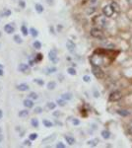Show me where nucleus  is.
<instances>
[{"mask_svg": "<svg viewBox=\"0 0 132 148\" xmlns=\"http://www.w3.org/2000/svg\"><path fill=\"white\" fill-rule=\"evenodd\" d=\"M99 96H100V94L95 90V97H96V98H99Z\"/></svg>", "mask_w": 132, "mask_h": 148, "instance_id": "nucleus-47", "label": "nucleus"}, {"mask_svg": "<svg viewBox=\"0 0 132 148\" xmlns=\"http://www.w3.org/2000/svg\"><path fill=\"white\" fill-rule=\"evenodd\" d=\"M30 33H31V35H32L34 38L38 37V35H39V32H38V30H37V29H35V28H31V30H30Z\"/></svg>", "mask_w": 132, "mask_h": 148, "instance_id": "nucleus-18", "label": "nucleus"}, {"mask_svg": "<svg viewBox=\"0 0 132 148\" xmlns=\"http://www.w3.org/2000/svg\"><path fill=\"white\" fill-rule=\"evenodd\" d=\"M55 134H51L49 135V136H47V137H45L44 139H42V141H41V143H43V144H47V143H50V142H52L53 140L55 139Z\"/></svg>", "mask_w": 132, "mask_h": 148, "instance_id": "nucleus-10", "label": "nucleus"}, {"mask_svg": "<svg viewBox=\"0 0 132 148\" xmlns=\"http://www.w3.org/2000/svg\"><path fill=\"white\" fill-rule=\"evenodd\" d=\"M1 67H2V64H0V68H1Z\"/></svg>", "mask_w": 132, "mask_h": 148, "instance_id": "nucleus-53", "label": "nucleus"}, {"mask_svg": "<svg viewBox=\"0 0 132 148\" xmlns=\"http://www.w3.org/2000/svg\"><path fill=\"white\" fill-rule=\"evenodd\" d=\"M34 82H36V83H37V84H39L40 86H42V85L44 84L43 80H41V79H34Z\"/></svg>", "mask_w": 132, "mask_h": 148, "instance_id": "nucleus-36", "label": "nucleus"}, {"mask_svg": "<svg viewBox=\"0 0 132 148\" xmlns=\"http://www.w3.org/2000/svg\"><path fill=\"white\" fill-rule=\"evenodd\" d=\"M79 123H80L79 120H77V119H74V120H73V124H74V125H78Z\"/></svg>", "mask_w": 132, "mask_h": 148, "instance_id": "nucleus-45", "label": "nucleus"}, {"mask_svg": "<svg viewBox=\"0 0 132 148\" xmlns=\"http://www.w3.org/2000/svg\"><path fill=\"white\" fill-rule=\"evenodd\" d=\"M28 116H29V112L27 110H23V111H21L19 113V117H21V118H25V117H28Z\"/></svg>", "mask_w": 132, "mask_h": 148, "instance_id": "nucleus-21", "label": "nucleus"}, {"mask_svg": "<svg viewBox=\"0 0 132 148\" xmlns=\"http://www.w3.org/2000/svg\"><path fill=\"white\" fill-rule=\"evenodd\" d=\"M93 24H94L95 26H97V27L104 28L106 24V17H105L104 15H98V16L94 17V19H93Z\"/></svg>", "mask_w": 132, "mask_h": 148, "instance_id": "nucleus-1", "label": "nucleus"}, {"mask_svg": "<svg viewBox=\"0 0 132 148\" xmlns=\"http://www.w3.org/2000/svg\"><path fill=\"white\" fill-rule=\"evenodd\" d=\"M98 142H99V140H98V139H93V140H89L87 143H88V145H91V146H96V145L98 144Z\"/></svg>", "mask_w": 132, "mask_h": 148, "instance_id": "nucleus-25", "label": "nucleus"}, {"mask_svg": "<svg viewBox=\"0 0 132 148\" xmlns=\"http://www.w3.org/2000/svg\"><path fill=\"white\" fill-rule=\"evenodd\" d=\"M56 147L57 148H64L65 147V145H64L62 142H58V143L56 144Z\"/></svg>", "mask_w": 132, "mask_h": 148, "instance_id": "nucleus-42", "label": "nucleus"}, {"mask_svg": "<svg viewBox=\"0 0 132 148\" xmlns=\"http://www.w3.org/2000/svg\"><path fill=\"white\" fill-rule=\"evenodd\" d=\"M4 31H5L7 34H12V33H14V31H15V28H14L11 24H7V25H5V27H4Z\"/></svg>", "mask_w": 132, "mask_h": 148, "instance_id": "nucleus-11", "label": "nucleus"}, {"mask_svg": "<svg viewBox=\"0 0 132 148\" xmlns=\"http://www.w3.org/2000/svg\"><path fill=\"white\" fill-rule=\"evenodd\" d=\"M29 96H30V98H31V99H33V100H37V99H38V94H37V93H35V92H32V93L29 95Z\"/></svg>", "mask_w": 132, "mask_h": 148, "instance_id": "nucleus-34", "label": "nucleus"}, {"mask_svg": "<svg viewBox=\"0 0 132 148\" xmlns=\"http://www.w3.org/2000/svg\"><path fill=\"white\" fill-rule=\"evenodd\" d=\"M46 107H47L48 110H53V109L56 107V104H54L53 102H49V103H47Z\"/></svg>", "mask_w": 132, "mask_h": 148, "instance_id": "nucleus-29", "label": "nucleus"}, {"mask_svg": "<svg viewBox=\"0 0 132 148\" xmlns=\"http://www.w3.org/2000/svg\"><path fill=\"white\" fill-rule=\"evenodd\" d=\"M95 11H96V8H95V7H91V8H89V10L87 11V13L89 14V15H91V14L94 13Z\"/></svg>", "mask_w": 132, "mask_h": 148, "instance_id": "nucleus-39", "label": "nucleus"}, {"mask_svg": "<svg viewBox=\"0 0 132 148\" xmlns=\"http://www.w3.org/2000/svg\"><path fill=\"white\" fill-rule=\"evenodd\" d=\"M36 61H37L36 57H35V59H34L32 56H29V65H30V66H34V65L36 64Z\"/></svg>", "mask_w": 132, "mask_h": 148, "instance_id": "nucleus-22", "label": "nucleus"}, {"mask_svg": "<svg viewBox=\"0 0 132 148\" xmlns=\"http://www.w3.org/2000/svg\"><path fill=\"white\" fill-rule=\"evenodd\" d=\"M11 15V11L9 9H3L1 12H0V16L1 17H8Z\"/></svg>", "mask_w": 132, "mask_h": 148, "instance_id": "nucleus-16", "label": "nucleus"}, {"mask_svg": "<svg viewBox=\"0 0 132 148\" xmlns=\"http://www.w3.org/2000/svg\"><path fill=\"white\" fill-rule=\"evenodd\" d=\"M24 145L31 146V145H32V143H31V139H30V140H25V141H24Z\"/></svg>", "mask_w": 132, "mask_h": 148, "instance_id": "nucleus-43", "label": "nucleus"}, {"mask_svg": "<svg viewBox=\"0 0 132 148\" xmlns=\"http://www.w3.org/2000/svg\"><path fill=\"white\" fill-rule=\"evenodd\" d=\"M48 58L50 61H52L53 63H56L58 61V56H57V53L55 50H52L48 53Z\"/></svg>", "mask_w": 132, "mask_h": 148, "instance_id": "nucleus-7", "label": "nucleus"}, {"mask_svg": "<svg viewBox=\"0 0 132 148\" xmlns=\"http://www.w3.org/2000/svg\"><path fill=\"white\" fill-rule=\"evenodd\" d=\"M110 5H111V7L113 8V10H114V11H116L117 13L120 12V7H119V5L116 3V2H112Z\"/></svg>", "mask_w": 132, "mask_h": 148, "instance_id": "nucleus-17", "label": "nucleus"}, {"mask_svg": "<svg viewBox=\"0 0 132 148\" xmlns=\"http://www.w3.org/2000/svg\"><path fill=\"white\" fill-rule=\"evenodd\" d=\"M83 80L85 81V82H90V81H91V78H90V76L85 75V76H83Z\"/></svg>", "mask_w": 132, "mask_h": 148, "instance_id": "nucleus-40", "label": "nucleus"}, {"mask_svg": "<svg viewBox=\"0 0 132 148\" xmlns=\"http://www.w3.org/2000/svg\"><path fill=\"white\" fill-rule=\"evenodd\" d=\"M55 86H56V83L55 82H48V84H47V89H49V90H53L54 88H55Z\"/></svg>", "mask_w": 132, "mask_h": 148, "instance_id": "nucleus-24", "label": "nucleus"}, {"mask_svg": "<svg viewBox=\"0 0 132 148\" xmlns=\"http://www.w3.org/2000/svg\"><path fill=\"white\" fill-rule=\"evenodd\" d=\"M102 136L105 138V139H108L110 137V132L108 130H103L102 131Z\"/></svg>", "mask_w": 132, "mask_h": 148, "instance_id": "nucleus-19", "label": "nucleus"}, {"mask_svg": "<svg viewBox=\"0 0 132 148\" xmlns=\"http://www.w3.org/2000/svg\"><path fill=\"white\" fill-rule=\"evenodd\" d=\"M97 1H98V0H91V4H95V3H97Z\"/></svg>", "mask_w": 132, "mask_h": 148, "instance_id": "nucleus-48", "label": "nucleus"}, {"mask_svg": "<svg viewBox=\"0 0 132 148\" xmlns=\"http://www.w3.org/2000/svg\"><path fill=\"white\" fill-rule=\"evenodd\" d=\"M20 4H21V6H22V7H24V6H25V3H24L23 1H21V2H20Z\"/></svg>", "mask_w": 132, "mask_h": 148, "instance_id": "nucleus-49", "label": "nucleus"}, {"mask_svg": "<svg viewBox=\"0 0 132 148\" xmlns=\"http://www.w3.org/2000/svg\"><path fill=\"white\" fill-rule=\"evenodd\" d=\"M121 98H122V93L120 91H114V92L110 93L108 100L110 102H117L119 100H121Z\"/></svg>", "mask_w": 132, "mask_h": 148, "instance_id": "nucleus-5", "label": "nucleus"}, {"mask_svg": "<svg viewBox=\"0 0 132 148\" xmlns=\"http://www.w3.org/2000/svg\"><path fill=\"white\" fill-rule=\"evenodd\" d=\"M36 10H37V12L38 13H42L43 12V6L41 5V4H36Z\"/></svg>", "mask_w": 132, "mask_h": 148, "instance_id": "nucleus-20", "label": "nucleus"}, {"mask_svg": "<svg viewBox=\"0 0 132 148\" xmlns=\"http://www.w3.org/2000/svg\"><path fill=\"white\" fill-rule=\"evenodd\" d=\"M36 59H37V61H40V60L42 59V54H37V56H36Z\"/></svg>", "mask_w": 132, "mask_h": 148, "instance_id": "nucleus-41", "label": "nucleus"}, {"mask_svg": "<svg viewBox=\"0 0 132 148\" xmlns=\"http://www.w3.org/2000/svg\"><path fill=\"white\" fill-rule=\"evenodd\" d=\"M60 115H61V114H60V112H59V111H56V112H54V113H53V116H54V117H59Z\"/></svg>", "mask_w": 132, "mask_h": 148, "instance_id": "nucleus-46", "label": "nucleus"}, {"mask_svg": "<svg viewBox=\"0 0 132 148\" xmlns=\"http://www.w3.org/2000/svg\"><path fill=\"white\" fill-rule=\"evenodd\" d=\"M17 89H18L19 91H27V90H29V85L26 84V83L19 84V85L17 86Z\"/></svg>", "mask_w": 132, "mask_h": 148, "instance_id": "nucleus-12", "label": "nucleus"}, {"mask_svg": "<svg viewBox=\"0 0 132 148\" xmlns=\"http://www.w3.org/2000/svg\"><path fill=\"white\" fill-rule=\"evenodd\" d=\"M46 71H47V74H50V73H53V72H55L56 71V67H49L46 69Z\"/></svg>", "mask_w": 132, "mask_h": 148, "instance_id": "nucleus-35", "label": "nucleus"}, {"mask_svg": "<svg viewBox=\"0 0 132 148\" xmlns=\"http://www.w3.org/2000/svg\"><path fill=\"white\" fill-rule=\"evenodd\" d=\"M2 117H3V113H2V111L0 110V119H1Z\"/></svg>", "mask_w": 132, "mask_h": 148, "instance_id": "nucleus-50", "label": "nucleus"}, {"mask_svg": "<svg viewBox=\"0 0 132 148\" xmlns=\"http://www.w3.org/2000/svg\"><path fill=\"white\" fill-rule=\"evenodd\" d=\"M34 47H35L36 50H40V47H41V43H40L39 40H36V41L34 42Z\"/></svg>", "mask_w": 132, "mask_h": 148, "instance_id": "nucleus-30", "label": "nucleus"}, {"mask_svg": "<svg viewBox=\"0 0 132 148\" xmlns=\"http://www.w3.org/2000/svg\"><path fill=\"white\" fill-rule=\"evenodd\" d=\"M38 138V134L37 133H32V134H30V139L31 140H36Z\"/></svg>", "mask_w": 132, "mask_h": 148, "instance_id": "nucleus-37", "label": "nucleus"}, {"mask_svg": "<svg viewBox=\"0 0 132 148\" xmlns=\"http://www.w3.org/2000/svg\"><path fill=\"white\" fill-rule=\"evenodd\" d=\"M90 61H91V64L92 65H98V66H101L102 64H104V58L101 54H94L90 57Z\"/></svg>", "mask_w": 132, "mask_h": 148, "instance_id": "nucleus-2", "label": "nucleus"}, {"mask_svg": "<svg viewBox=\"0 0 132 148\" xmlns=\"http://www.w3.org/2000/svg\"><path fill=\"white\" fill-rule=\"evenodd\" d=\"M117 114L122 117H127L130 115V112H128L127 110H117Z\"/></svg>", "mask_w": 132, "mask_h": 148, "instance_id": "nucleus-14", "label": "nucleus"}, {"mask_svg": "<svg viewBox=\"0 0 132 148\" xmlns=\"http://www.w3.org/2000/svg\"><path fill=\"white\" fill-rule=\"evenodd\" d=\"M24 106H25L26 108H33V107H34V103H33L32 100L26 99V100L24 101Z\"/></svg>", "mask_w": 132, "mask_h": 148, "instance_id": "nucleus-15", "label": "nucleus"}, {"mask_svg": "<svg viewBox=\"0 0 132 148\" xmlns=\"http://www.w3.org/2000/svg\"><path fill=\"white\" fill-rule=\"evenodd\" d=\"M36 114H40L41 112H42V109L40 108V107H37V108H35V111H34Z\"/></svg>", "mask_w": 132, "mask_h": 148, "instance_id": "nucleus-38", "label": "nucleus"}, {"mask_svg": "<svg viewBox=\"0 0 132 148\" xmlns=\"http://www.w3.org/2000/svg\"><path fill=\"white\" fill-rule=\"evenodd\" d=\"M65 140L69 145H73L75 143V138L72 136H69V135H65Z\"/></svg>", "mask_w": 132, "mask_h": 148, "instance_id": "nucleus-13", "label": "nucleus"}, {"mask_svg": "<svg viewBox=\"0 0 132 148\" xmlns=\"http://www.w3.org/2000/svg\"><path fill=\"white\" fill-rule=\"evenodd\" d=\"M103 13H104V15L106 17H111L113 15V13H114V10L111 7V5H106L103 9Z\"/></svg>", "mask_w": 132, "mask_h": 148, "instance_id": "nucleus-6", "label": "nucleus"}, {"mask_svg": "<svg viewBox=\"0 0 132 148\" xmlns=\"http://www.w3.org/2000/svg\"><path fill=\"white\" fill-rule=\"evenodd\" d=\"M66 47L68 48V51H69L70 53H73V52H74V50H75V47H76V45H75L74 41L68 40L67 41H66Z\"/></svg>", "mask_w": 132, "mask_h": 148, "instance_id": "nucleus-8", "label": "nucleus"}, {"mask_svg": "<svg viewBox=\"0 0 132 148\" xmlns=\"http://www.w3.org/2000/svg\"><path fill=\"white\" fill-rule=\"evenodd\" d=\"M62 99H64V100H71L72 99V94L71 93H64V94L62 95Z\"/></svg>", "mask_w": 132, "mask_h": 148, "instance_id": "nucleus-23", "label": "nucleus"}, {"mask_svg": "<svg viewBox=\"0 0 132 148\" xmlns=\"http://www.w3.org/2000/svg\"><path fill=\"white\" fill-rule=\"evenodd\" d=\"M92 72L93 74L95 75V77L98 78V79H102L105 76V73H104L103 69L100 66H98V65H92Z\"/></svg>", "mask_w": 132, "mask_h": 148, "instance_id": "nucleus-3", "label": "nucleus"}, {"mask_svg": "<svg viewBox=\"0 0 132 148\" xmlns=\"http://www.w3.org/2000/svg\"><path fill=\"white\" fill-rule=\"evenodd\" d=\"M3 74H4V72H3V71H2V70H1V69H0V76H2V75H3Z\"/></svg>", "mask_w": 132, "mask_h": 148, "instance_id": "nucleus-52", "label": "nucleus"}, {"mask_svg": "<svg viewBox=\"0 0 132 148\" xmlns=\"http://www.w3.org/2000/svg\"><path fill=\"white\" fill-rule=\"evenodd\" d=\"M14 40L17 42V43H22V38L20 37V36H18V35H16L15 37H14Z\"/></svg>", "mask_w": 132, "mask_h": 148, "instance_id": "nucleus-33", "label": "nucleus"}, {"mask_svg": "<svg viewBox=\"0 0 132 148\" xmlns=\"http://www.w3.org/2000/svg\"><path fill=\"white\" fill-rule=\"evenodd\" d=\"M91 36L93 38H96V39H104V33L101 29L99 28H93L90 32Z\"/></svg>", "mask_w": 132, "mask_h": 148, "instance_id": "nucleus-4", "label": "nucleus"}, {"mask_svg": "<svg viewBox=\"0 0 132 148\" xmlns=\"http://www.w3.org/2000/svg\"><path fill=\"white\" fill-rule=\"evenodd\" d=\"M19 71H21V72H24V73H27V72H29L30 71V66L26 64V63H21L20 65H19Z\"/></svg>", "mask_w": 132, "mask_h": 148, "instance_id": "nucleus-9", "label": "nucleus"}, {"mask_svg": "<svg viewBox=\"0 0 132 148\" xmlns=\"http://www.w3.org/2000/svg\"><path fill=\"white\" fill-rule=\"evenodd\" d=\"M56 103H57L59 106H61V107H64V106H65V101H64V99H58V100L56 101Z\"/></svg>", "mask_w": 132, "mask_h": 148, "instance_id": "nucleus-32", "label": "nucleus"}, {"mask_svg": "<svg viewBox=\"0 0 132 148\" xmlns=\"http://www.w3.org/2000/svg\"><path fill=\"white\" fill-rule=\"evenodd\" d=\"M31 124H32L34 127H38V126H39V121H38L37 119H32Z\"/></svg>", "mask_w": 132, "mask_h": 148, "instance_id": "nucleus-27", "label": "nucleus"}, {"mask_svg": "<svg viewBox=\"0 0 132 148\" xmlns=\"http://www.w3.org/2000/svg\"><path fill=\"white\" fill-rule=\"evenodd\" d=\"M43 124H44V126L45 127H51L53 125V123L51 122V121H47V120H43Z\"/></svg>", "mask_w": 132, "mask_h": 148, "instance_id": "nucleus-26", "label": "nucleus"}, {"mask_svg": "<svg viewBox=\"0 0 132 148\" xmlns=\"http://www.w3.org/2000/svg\"><path fill=\"white\" fill-rule=\"evenodd\" d=\"M21 31H22V33H23L24 36H27V35L29 34V31H28V29H27V27L25 25H23V26L21 27Z\"/></svg>", "mask_w": 132, "mask_h": 148, "instance_id": "nucleus-28", "label": "nucleus"}, {"mask_svg": "<svg viewBox=\"0 0 132 148\" xmlns=\"http://www.w3.org/2000/svg\"><path fill=\"white\" fill-rule=\"evenodd\" d=\"M2 140H3V135H2V134H0V142H1Z\"/></svg>", "mask_w": 132, "mask_h": 148, "instance_id": "nucleus-51", "label": "nucleus"}, {"mask_svg": "<svg viewBox=\"0 0 132 148\" xmlns=\"http://www.w3.org/2000/svg\"><path fill=\"white\" fill-rule=\"evenodd\" d=\"M67 72L70 74V75H76V70L73 67H70L67 69Z\"/></svg>", "mask_w": 132, "mask_h": 148, "instance_id": "nucleus-31", "label": "nucleus"}, {"mask_svg": "<svg viewBox=\"0 0 132 148\" xmlns=\"http://www.w3.org/2000/svg\"><path fill=\"white\" fill-rule=\"evenodd\" d=\"M128 132H129V134H132V122L129 123V125H128Z\"/></svg>", "mask_w": 132, "mask_h": 148, "instance_id": "nucleus-44", "label": "nucleus"}]
</instances>
